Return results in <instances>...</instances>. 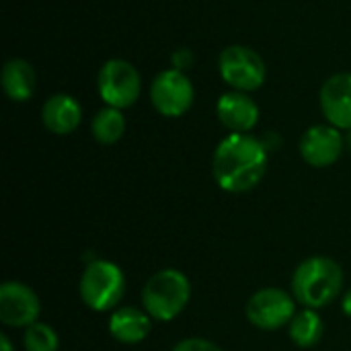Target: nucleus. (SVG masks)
<instances>
[{"label":"nucleus","mask_w":351,"mask_h":351,"mask_svg":"<svg viewBox=\"0 0 351 351\" xmlns=\"http://www.w3.org/2000/svg\"><path fill=\"white\" fill-rule=\"evenodd\" d=\"M191 298V284L187 276L179 269L167 267L148 278L142 288L144 311L160 323L177 319Z\"/></svg>","instance_id":"obj_3"},{"label":"nucleus","mask_w":351,"mask_h":351,"mask_svg":"<svg viewBox=\"0 0 351 351\" xmlns=\"http://www.w3.org/2000/svg\"><path fill=\"white\" fill-rule=\"evenodd\" d=\"M97 88L107 107L128 109L142 93V78L134 64L121 58L107 60L97 76Z\"/></svg>","instance_id":"obj_6"},{"label":"nucleus","mask_w":351,"mask_h":351,"mask_svg":"<svg viewBox=\"0 0 351 351\" xmlns=\"http://www.w3.org/2000/svg\"><path fill=\"white\" fill-rule=\"evenodd\" d=\"M218 70L222 80L241 93H253L263 86L267 68L263 58L247 45H228L218 58Z\"/></svg>","instance_id":"obj_5"},{"label":"nucleus","mask_w":351,"mask_h":351,"mask_svg":"<svg viewBox=\"0 0 351 351\" xmlns=\"http://www.w3.org/2000/svg\"><path fill=\"white\" fill-rule=\"evenodd\" d=\"M346 144H348V148L351 150V130H350V134H348V138H346Z\"/></svg>","instance_id":"obj_23"},{"label":"nucleus","mask_w":351,"mask_h":351,"mask_svg":"<svg viewBox=\"0 0 351 351\" xmlns=\"http://www.w3.org/2000/svg\"><path fill=\"white\" fill-rule=\"evenodd\" d=\"M107 327L115 341L125 346H136L150 335L152 317L136 306H119L111 313Z\"/></svg>","instance_id":"obj_13"},{"label":"nucleus","mask_w":351,"mask_h":351,"mask_svg":"<svg viewBox=\"0 0 351 351\" xmlns=\"http://www.w3.org/2000/svg\"><path fill=\"white\" fill-rule=\"evenodd\" d=\"M0 346H2V351H14L8 335H0Z\"/></svg>","instance_id":"obj_22"},{"label":"nucleus","mask_w":351,"mask_h":351,"mask_svg":"<svg viewBox=\"0 0 351 351\" xmlns=\"http://www.w3.org/2000/svg\"><path fill=\"white\" fill-rule=\"evenodd\" d=\"M341 308H343V313L351 319V288L346 292V296H343V300H341Z\"/></svg>","instance_id":"obj_21"},{"label":"nucleus","mask_w":351,"mask_h":351,"mask_svg":"<svg viewBox=\"0 0 351 351\" xmlns=\"http://www.w3.org/2000/svg\"><path fill=\"white\" fill-rule=\"evenodd\" d=\"M37 76L33 66L23 58H10L2 66V88L14 103L29 101L35 93Z\"/></svg>","instance_id":"obj_15"},{"label":"nucleus","mask_w":351,"mask_h":351,"mask_svg":"<svg viewBox=\"0 0 351 351\" xmlns=\"http://www.w3.org/2000/svg\"><path fill=\"white\" fill-rule=\"evenodd\" d=\"M80 298L95 313H113L125 296L121 267L107 259H93L80 278Z\"/></svg>","instance_id":"obj_4"},{"label":"nucleus","mask_w":351,"mask_h":351,"mask_svg":"<svg viewBox=\"0 0 351 351\" xmlns=\"http://www.w3.org/2000/svg\"><path fill=\"white\" fill-rule=\"evenodd\" d=\"M247 319L261 331H278L296 315V298L282 288H261L247 302Z\"/></svg>","instance_id":"obj_8"},{"label":"nucleus","mask_w":351,"mask_h":351,"mask_svg":"<svg viewBox=\"0 0 351 351\" xmlns=\"http://www.w3.org/2000/svg\"><path fill=\"white\" fill-rule=\"evenodd\" d=\"M41 302L23 282H4L0 286V321L6 327L27 329L37 323Z\"/></svg>","instance_id":"obj_9"},{"label":"nucleus","mask_w":351,"mask_h":351,"mask_svg":"<svg viewBox=\"0 0 351 351\" xmlns=\"http://www.w3.org/2000/svg\"><path fill=\"white\" fill-rule=\"evenodd\" d=\"M173 351H222L214 341L204 339V337H187L183 341H179Z\"/></svg>","instance_id":"obj_19"},{"label":"nucleus","mask_w":351,"mask_h":351,"mask_svg":"<svg viewBox=\"0 0 351 351\" xmlns=\"http://www.w3.org/2000/svg\"><path fill=\"white\" fill-rule=\"evenodd\" d=\"M346 148L341 130L333 125H313L300 138V156L306 165L325 169L335 165Z\"/></svg>","instance_id":"obj_10"},{"label":"nucleus","mask_w":351,"mask_h":351,"mask_svg":"<svg viewBox=\"0 0 351 351\" xmlns=\"http://www.w3.org/2000/svg\"><path fill=\"white\" fill-rule=\"evenodd\" d=\"M23 346H25V351H58L60 339H58V333L49 325L37 321L25 329Z\"/></svg>","instance_id":"obj_18"},{"label":"nucleus","mask_w":351,"mask_h":351,"mask_svg":"<svg viewBox=\"0 0 351 351\" xmlns=\"http://www.w3.org/2000/svg\"><path fill=\"white\" fill-rule=\"evenodd\" d=\"M288 327H290V339L302 350L315 348L325 333V323L319 317V313L313 308H302L300 313H296Z\"/></svg>","instance_id":"obj_16"},{"label":"nucleus","mask_w":351,"mask_h":351,"mask_svg":"<svg viewBox=\"0 0 351 351\" xmlns=\"http://www.w3.org/2000/svg\"><path fill=\"white\" fill-rule=\"evenodd\" d=\"M150 101L162 117H181L191 109L195 88L185 72L169 68L154 76L150 84Z\"/></svg>","instance_id":"obj_7"},{"label":"nucleus","mask_w":351,"mask_h":351,"mask_svg":"<svg viewBox=\"0 0 351 351\" xmlns=\"http://www.w3.org/2000/svg\"><path fill=\"white\" fill-rule=\"evenodd\" d=\"M216 115L230 134H249L259 121V107L247 93L230 90L218 99Z\"/></svg>","instance_id":"obj_12"},{"label":"nucleus","mask_w":351,"mask_h":351,"mask_svg":"<svg viewBox=\"0 0 351 351\" xmlns=\"http://www.w3.org/2000/svg\"><path fill=\"white\" fill-rule=\"evenodd\" d=\"M193 64V51L191 49H187V47H181V49H177L175 53H173V66L177 68V70H185V68H189Z\"/></svg>","instance_id":"obj_20"},{"label":"nucleus","mask_w":351,"mask_h":351,"mask_svg":"<svg viewBox=\"0 0 351 351\" xmlns=\"http://www.w3.org/2000/svg\"><path fill=\"white\" fill-rule=\"evenodd\" d=\"M321 111L329 125L351 130V72H337L321 86Z\"/></svg>","instance_id":"obj_11"},{"label":"nucleus","mask_w":351,"mask_h":351,"mask_svg":"<svg viewBox=\"0 0 351 351\" xmlns=\"http://www.w3.org/2000/svg\"><path fill=\"white\" fill-rule=\"evenodd\" d=\"M343 290V269L341 265L323 255L304 259L292 276V294L304 308L319 311L333 300Z\"/></svg>","instance_id":"obj_2"},{"label":"nucleus","mask_w":351,"mask_h":351,"mask_svg":"<svg viewBox=\"0 0 351 351\" xmlns=\"http://www.w3.org/2000/svg\"><path fill=\"white\" fill-rule=\"evenodd\" d=\"M269 152L251 134H228L214 150L212 175L222 191L247 193L261 183Z\"/></svg>","instance_id":"obj_1"},{"label":"nucleus","mask_w":351,"mask_h":351,"mask_svg":"<svg viewBox=\"0 0 351 351\" xmlns=\"http://www.w3.org/2000/svg\"><path fill=\"white\" fill-rule=\"evenodd\" d=\"M41 121L45 130H49L51 134H58V136L72 134L74 130H78L82 121V107L74 97L58 93L43 103Z\"/></svg>","instance_id":"obj_14"},{"label":"nucleus","mask_w":351,"mask_h":351,"mask_svg":"<svg viewBox=\"0 0 351 351\" xmlns=\"http://www.w3.org/2000/svg\"><path fill=\"white\" fill-rule=\"evenodd\" d=\"M90 132L99 144L111 146V144L119 142L125 134V117H123L121 109L103 107L101 111H97L90 121Z\"/></svg>","instance_id":"obj_17"}]
</instances>
